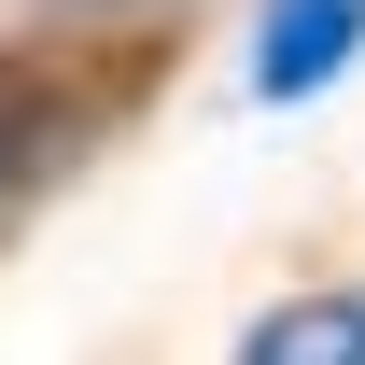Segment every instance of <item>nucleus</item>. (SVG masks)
<instances>
[{
  "label": "nucleus",
  "mask_w": 365,
  "mask_h": 365,
  "mask_svg": "<svg viewBox=\"0 0 365 365\" xmlns=\"http://www.w3.org/2000/svg\"><path fill=\"white\" fill-rule=\"evenodd\" d=\"M351 71H365V0H253V98L267 113L351 85Z\"/></svg>",
  "instance_id": "1"
},
{
  "label": "nucleus",
  "mask_w": 365,
  "mask_h": 365,
  "mask_svg": "<svg viewBox=\"0 0 365 365\" xmlns=\"http://www.w3.org/2000/svg\"><path fill=\"white\" fill-rule=\"evenodd\" d=\"M225 365H365V295H281L239 323Z\"/></svg>",
  "instance_id": "2"
},
{
  "label": "nucleus",
  "mask_w": 365,
  "mask_h": 365,
  "mask_svg": "<svg viewBox=\"0 0 365 365\" xmlns=\"http://www.w3.org/2000/svg\"><path fill=\"white\" fill-rule=\"evenodd\" d=\"M43 98H29V85H0V211H14V182H29V169H43Z\"/></svg>",
  "instance_id": "3"
},
{
  "label": "nucleus",
  "mask_w": 365,
  "mask_h": 365,
  "mask_svg": "<svg viewBox=\"0 0 365 365\" xmlns=\"http://www.w3.org/2000/svg\"><path fill=\"white\" fill-rule=\"evenodd\" d=\"M98 14H113V0H98Z\"/></svg>",
  "instance_id": "4"
}]
</instances>
